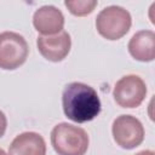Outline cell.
Returning a JSON list of instances; mask_svg holds the SVG:
<instances>
[{
	"label": "cell",
	"instance_id": "obj_12",
	"mask_svg": "<svg viewBox=\"0 0 155 155\" xmlns=\"http://www.w3.org/2000/svg\"><path fill=\"white\" fill-rule=\"evenodd\" d=\"M6 127H7V119H6V115L0 110V138L5 134Z\"/></svg>",
	"mask_w": 155,
	"mask_h": 155
},
{
	"label": "cell",
	"instance_id": "obj_1",
	"mask_svg": "<svg viewBox=\"0 0 155 155\" xmlns=\"http://www.w3.org/2000/svg\"><path fill=\"white\" fill-rule=\"evenodd\" d=\"M64 115L78 124L93 120L101 113V99L97 91L84 82L68 84L62 93Z\"/></svg>",
	"mask_w": 155,
	"mask_h": 155
},
{
	"label": "cell",
	"instance_id": "obj_13",
	"mask_svg": "<svg viewBox=\"0 0 155 155\" xmlns=\"http://www.w3.org/2000/svg\"><path fill=\"white\" fill-rule=\"evenodd\" d=\"M136 155H155V153L153 150H142V151L137 153Z\"/></svg>",
	"mask_w": 155,
	"mask_h": 155
},
{
	"label": "cell",
	"instance_id": "obj_9",
	"mask_svg": "<svg viewBox=\"0 0 155 155\" xmlns=\"http://www.w3.org/2000/svg\"><path fill=\"white\" fill-rule=\"evenodd\" d=\"M7 155H46V142L36 132H22L11 142Z\"/></svg>",
	"mask_w": 155,
	"mask_h": 155
},
{
	"label": "cell",
	"instance_id": "obj_3",
	"mask_svg": "<svg viewBox=\"0 0 155 155\" xmlns=\"http://www.w3.org/2000/svg\"><path fill=\"white\" fill-rule=\"evenodd\" d=\"M132 25L131 13L117 5H110L101 10L96 17V29L107 40H119L126 35Z\"/></svg>",
	"mask_w": 155,
	"mask_h": 155
},
{
	"label": "cell",
	"instance_id": "obj_11",
	"mask_svg": "<svg viewBox=\"0 0 155 155\" xmlns=\"http://www.w3.org/2000/svg\"><path fill=\"white\" fill-rule=\"evenodd\" d=\"M64 5L71 15L78 17H84L92 13L94 7L98 5V1L97 0H65Z\"/></svg>",
	"mask_w": 155,
	"mask_h": 155
},
{
	"label": "cell",
	"instance_id": "obj_10",
	"mask_svg": "<svg viewBox=\"0 0 155 155\" xmlns=\"http://www.w3.org/2000/svg\"><path fill=\"white\" fill-rule=\"evenodd\" d=\"M130 54L139 62H151L155 58V33L139 30L132 35L127 45Z\"/></svg>",
	"mask_w": 155,
	"mask_h": 155
},
{
	"label": "cell",
	"instance_id": "obj_5",
	"mask_svg": "<svg viewBox=\"0 0 155 155\" xmlns=\"http://www.w3.org/2000/svg\"><path fill=\"white\" fill-rule=\"evenodd\" d=\"M145 96L147 85L140 76L134 74L122 76L116 81L113 90V97L121 108H137L143 103Z\"/></svg>",
	"mask_w": 155,
	"mask_h": 155
},
{
	"label": "cell",
	"instance_id": "obj_2",
	"mask_svg": "<svg viewBox=\"0 0 155 155\" xmlns=\"http://www.w3.org/2000/svg\"><path fill=\"white\" fill-rule=\"evenodd\" d=\"M51 144L58 155H85L90 138L84 128L61 122L51 131Z\"/></svg>",
	"mask_w": 155,
	"mask_h": 155
},
{
	"label": "cell",
	"instance_id": "obj_8",
	"mask_svg": "<svg viewBox=\"0 0 155 155\" xmlns=\"http://www.w3.org/2000/svg\"><path fill=\"white\" fill-rule=\"evenodd\" d=\"M34 28L44 36L54 35L63 30L64 16L59 8L53 5H45L39 7L33 16Z\"/></svg>",
	"mask_w": 155,
	"mask_h": 155
},
{
	"label": "cell",
	"instance_id": "obj_14",
	"mask_svg": "<svg viewBox=\"0 0 155 155\" xmlns=\"http://www.w3.org/2000/svg\"><path fill=\"white\" fill-rule=\"evenodd\" d=\"M0 155H7V154H6V153H5V151H4V150L0 148Z\"/></svg>",
	"mask_w": 155,
	"mask_h": 155
},
{
	"label": "cell",
	"instance_id": "obj_6",
	"mask_svg": "<svg viewBox=\"0 0 155 155\" xmlns=\"http://www.w3.org/2000/svg\"><path fill=\"white\" fill-rule=\"evenodd\" d=\"M111 133L115 143L122 149H133L144 140V127L139 119L132 115H120L113 121Z\"/></svg>",
	"mask_w": 155,
	"mask_h": 155
},
{
	"label": "cell",
	"instance_id": "obj_7",
	"mask_svg": "<svg viewBox=\"0 0 155 155\" xmlns=\"http://www.w3.org/2000/svg\"><path fill=\"white\" fill-rule=\"evenodd\" d=\"M36 46L40 54L51 62L63 61L71 47V39L68 31L62 30L54 35H39L36 39Z\"/></svg>",
	"mask_w": 155,
	"mask_h": 155
},
{
	"label": "cell",
	"instance_id": "obj_4",
	"mask_svg": "<svg viewBox=\"0 0 155 155\" xmlns=\"http://www.w3.org/2000/svg\"><path fill=\"white\" fill-rule=\"evenodd\" d=\"M29 46L23 35L15 31L0 33V69L15 70L27 61Z\"/></svg>",
	"mask_w": 155,
	"mask_h": 155
}]
</instances>
